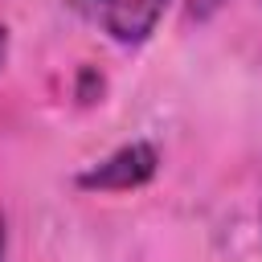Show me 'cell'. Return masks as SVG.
I'll list each match as a JSON object with an SVG mask.
<instances>
[{"label":"cell","mask_w":262,"mask_h":262,"mask_svg":"<svg viewBox=\"0 0 262 262\" xmlns=\"http://www.w3.org/2000/svg\"><path fill=\"white\" fill-rule=\"evenodd\" d=\"M86 20H94L111 41L119 45H139L151 37L156 20L164 16L168 0H70Z\"/></svg>","instance_id":"6da1fadb"},{"label":"cell","mask_w":262,"mask_h":262,"mask_svg":"<svg viewBox=\"0 0 262 262\" xmlns=\"http://www.w3.org/2000/svg\"><path fill=\"white\" fill-rule=\"evenodd\" d=\"M160 168V156L151 143H127L119 151H111L102 164H94L90 172L78 176L82 188H139L156 176Z\"/></svg>","instance_id":"7a4b0ae2"},{"label":"cell","mask_w":262,"mask_h":262,"mask_svg":"<svg viewBox=\"0 0 262 262\" xmlns=\"http://www.w3.org/2000/svg\"><path fill=\"white\" fill-rule=\"evenodd\" d=\"M4 49H8V33H4V25H0V61H4Z\"/></svg>","instance_id":"5b68a950"},{"label":"cell","mask_w":262,"mask_h":262,"mask_svg":"<svg viewBox=\"0 0 262 262\" xmlns=\"http://www.w3.org/2000/svg\"><path fill=\"white\" fill-rule=\"evenodd\" d=\"M221 4H225V0H188V16H192V20H209Z\"/></svg>","instance_id":"3957f363"},{"label":"cell","mask_w":262,"mask_h":262,"mask_svg":"<svg viewBox=\"0 0 262 262\" xmlns=\"http://www.w3.org/2000/svg\"><path fill=\"white\" fill-rule=\"evenodd\" d=\"M4 250H8V229H4V213H0V262H4Z\"/></svg>","instance_id":"277c9868"}]
</instances>
